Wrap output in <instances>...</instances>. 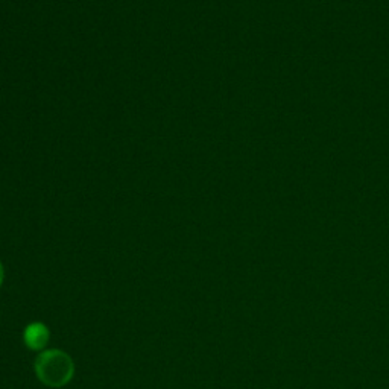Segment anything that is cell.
I'll return each instance as SVG.
<instances>
[{"instance_id": "3", "label": "cell", "mask_w": 389, "mask_h": 389, "mask_svg": "<svg viewBox=\"0 0 389 389\" xmlns=\"http://www.w3.org/2000/svg\"><path fill=\"white\" fill-rule=\"evenodd\" d=\"M4 277H5L4 266H2V263H0V286H2V283H4Z\"/></svg>"}, {"instance_id": "2", "label": "cell", "mask_w": 389, "mask_h": 389, "mask_svg": "<svg viewBox=\"0 0 389 389\" xmlns=\"http://www.w3.org/2000/svg\"><path fill=\"white\" fill-rule=\"evenodd\" d=\"M51 339V331L46 327L43 322H32L25 329L23 333V341L27 348L34 351H41Z\"/></svg>"}, {"instance_id": "1", "label": "cell", "mask_w": 389, "mask_h": 389, "mask_svg": "<svg viewBox=\"0 0 389 389\" xmlns=\"http://www.w3.org/2000/svg\"><path fill=\"white\" fill-rule=\"evenodd\" d=\"M73 373H75V365L72 357L61 350L43 351L35 359V374L41 383L49 388H62L67 385L72 381Z\"/></svg>"}]
</instances>
